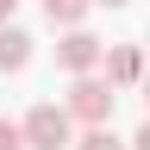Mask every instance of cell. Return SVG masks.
Here are the masks:
<instances>
[{
  "mask_svg": "<svg viewBox=\"0 0 150 150\" xmlns=\"http://www.w3.org/2000/svg\"><path fill=\"white\" fill-rule=\"evenodd\" d=\"M31 138H25V125H13V119H0V150H25Z\"/></svg>",
  "mask_w": 150,
  "mask_h": 150,
  "instance_id": "obj_8",
  "label": "cell"
},
{
  "mask_svg": "<svg viewBox=\"0 0 150 150\" xmlns=\"http://www.w3.org/2000/svg\"><path fill=\"white\" fill-rule=\"evenodd\" d=\"M69 125H75V112L69 106H31L25 112V138H31V150H63L69 144Z\"/></svg>",
  "mask_w": 150,
  "mask_h": 150,
  "instance_id": "obj_2",
  "label": "cell"
},
{
  "mask_svg": "<svg viewBox=\"0 0 150 150\" xmlns=\"http://www.w3.org/2000/svg\"><path fill=\"white\" fill-rule=\"evenodd\" d=\"M69 112H75L81 125H112V81L75 75V88H69Z\"/></svg>",
  "mask_w": 150,
  "mask_h": 150,
  "instance_id": "obj_1",
  "label": "cell"
},
{
  "mask_svg": "<svg viewBox=\"0 0 150 150\" xmlns=\"http://www.w3.org/2000/svg\"><path fill=\"white\" fill-rule=\"evenodd\" d=\"M106 81H112V88H131V81H144V50H138V44H119V50H106Z\"/></svg>",
  "mask_w": 150,
  "mask_h": 150,
  "instance_id": "obj_4",
  "label": "cell"
},
{
  "mask_svg": "<svg viewBox=\"0 0 150 150\" xmlns=\"http://www.w3.org/2000/svg\"><path fill=\"white\" fill-rule=\"evenodd\" d=\"M100 6H125V0H100Z\"/></svg>",
  "mask_w": 150,
  "mask_h": 150,
  "instance_id": "obj_11",
  "label": "cell"
},
{
  "mask_svg": "<svg viewBox=\"0 0 150 150\" xmlns=\"http://www.w3.org/2000/svg\"><path fill=\"white\" fill-rule=\"evenodd\" d=\"M131 144H138V150H150V119L138 125V138H131Z\"/></svg>",
  "mask_w": 150,
  "mask_h": 150,
  "instance_id": "obj_9",
  "label": "cell"
},
{
  "mask_svg": "<svg viewBox=\"0 0 150 150\" xmlns=\"http://www.w3.org/2000/svg\"><path fill=\"white\" fill-rule=\"evenodd\" d=\"M88 6H94V0H44V19H50V25H81Z\"/></svg>",
  "mask_w": 150,
  "mask_h": 150,
  "instance_id": "obj_6",
  "label": "cell"
},
{
  "mask_svg": "<svg viewBox=\"0 0 150 150\" xmlns=\"http://www.w3.org/2000/svg\"><path fill=\"white\" fill-rule=\"evenodd\" d=\"M144 100H150V75H144Z\"/></svg>",
  "mask_w": 150,
  "mask_h": 150,
  "instance_id": "obj_12",
  "label": "cell"
},
{
  "mask_svg": "<svg viewBox=\"0 0 150 150\" xmlns=\"http://www.w3.org/2000/svg\"><path fill=\"white\" fill-rule=\"evenodd\" d=\"M25 63H31V38L19 25H0V75H19Z\"/></svg>",
  "mask_w": 150,
  "mask_h": 150,
  "instance_id": "obj_5",
  "label": "cell"
},
{
  "mask_svg": "<svg viewBox=\"0 0 150 150\" xmlns=\"http://www.w3.org/2000/svg\"><path fill=\"white\" fill-rule=\"evenodd\" d=\"M81 150H125V144L112 138V125H88L81 131Z\"/></svg>",
  "mask_w": 150,
  "mask_h": 150,
  "instance_id": "obj_7",
  "label": "cell"
},
{
  "mask_svg": "<svg viewBox=\"0 0 150 150\" xmlns=\"http://www.w3.org/2000/svg\"><path fill=\"white\" fill-rule=\"evenodd\" d=\"M13 6H19V0H0V25H6V19H13Z\"/></svg>",
  "mask_w": 150,
  "mask_h": 150,
  "instance_id": "obj_10",
  "label": "cell"
},
{
  "mask_svg": "<svg viewBox=\"0 0 150 150\" xmlns=\"http://www.w3.org/2000/svg\"><path fill=\"white\" fill-rule=\"evenodd\" d=\"M100 56H106V44H100V38H88L81 25H69V38L56 44V63H63L69 75H88L94 63H100Z\"/></svg>",
  "mask_w": 150,
  "mask_h": 150,
  "instance_id": "obj_3",
  "label": "cell"
}]
</instances>
